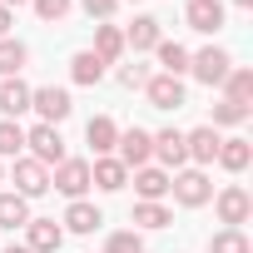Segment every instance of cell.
I'll return each mask as SVG.
<instances>
[{
  "instance_id": "16",
  "label": "cell",
  "mask_w": 253,
  "mask_h": 253,
  "mask_svg": "<svg viewBox=\"0 0 253 253\" xmlns=\"http://www.w3.org/2000/svg\"><path fill=\"white\" fill-rule=\"evenodd\" d=\"M154 159H159L164 169L179 174V169L189 164V154H184V134H179V129H159V134H154Z\"/></svg>"
},
{
  "instance_id": "19",
  "label": "cell",
  "mask_w": 253,
  "mask_h": 253,
  "mask_svg": "<svg viewBox=\"0 0 253 253\" xmlns=\"http://www.w3.org/2000/svg\"><path fill=\"white\" fill-rule=\"evenodd\" d=\"M30 109V84L15 75V80H0V114L5 119H20Z\"/></svg>"
},
{
  "instance_id": "11",
  "label": "cell",
  "mask_w": 253,
  "mask_h": 253,
  "mask_svg": "<svg viewBox=\"0 0 253 253\" xmlns=\"http://www.w3.org/2000/svg\"><path fill=\"white\" fill-rule=\"evenodd\" d=\"M60 243H65V228L55 218H30L25 223V248L30 253H60Z\"/></svg>"
},
{
  "instance_id": "36",
  "label": "cell",
  "mask_w": 253,
  "mask_h": 253,
  "mask_svg": "<svg viewBox=\"0 0 253 253\" xmlns=\"http://www.w3.org/2000/svg\"><path fill=\"white\" fill-rule=\"evenodd\" d=\"M0 253H30V248L25 243H10V248H0Z\"/></svg>"
},
{
  "instance_id": "27",
  "label": "cell",
  "mask_w": 253,
  "mask_h": 253,
  "mask_svg": "<svg viewBox=\"0 0 253 253\" xmlns=\"http://www.w3.org/2000/svg\"><path fill=\"white\" fill-rule=\"evenodd\" d=\"M25 60H30V50L20 45V40H0V80H15L20 70H25Z\"/></svg>"
},
{
  "instance_id": "15",
  "label": "cell",
  "mask_w": 253,
  "mask_h": 253,
  "mask_svg": "<svg viewBox=\"0 0 253 253\" xmlns=\"http://www.w3.org/2000/svg\"><path fill=\"white\" fill-rule=\"evenodd\" d=\"M159 40H164V30H159V20H154V15H134V25L124 30V50H134V55L154 50Z\"/></svg>"
},
{
  "instance_id": "7",
  "label": "cell",
  "mask_w": 253,
  "mask_h": 253,
  "mask_svg": "<svg viewBox=\"0 0 253 253\" xmlns=\"http://www.w3.org/2000/svg\"><path fill=\"white\" fill-rule=\"evenodd\" d=\"M10 184H15V194H20V199H40V194L50 189V169H45L40 159L20 154V159H15V169H10Z\"/></svg>"
},
{
  "instance_id": "31",
  "label": "cell",
  "mask_w": 253,
  "mask_h": 253,
  "mask_svg": "<svg viewBox=\"0 0 253 253\" xmlns=\"http://www.w3.org/2000/svg\"><path fill=\"white\" fill-rule=\"evenodd\" d=\"M104 253H144V238H139V228H119V233H109Z\"/></svg>"
},
{
  "instance_id": "33",
  "label": "cell",
  "mask_w": 253,
  "mask_h": 253,
  "mask_svg": "<svg viewBox=\"0 0 253 253\" xmlns=\"http://www.w3.org/2000/svg\"><path fill=\"white\" fill-rule=\"evenodd\" d=\"M80 10H84L89 20H99V25H104V20L119 10V0H80Z\"/></svg>"
},
{
  "instance_id": "23",
  "label": "cell",
  "mask_w": 253,
  "mask_h": 253,
  "mask_svg": "<svg viewBox=\"0 0 253 253\" xmlns=\"http://www.w3.org/2000/svg\"><path fill=\"white\" fill-rule=\"evenodd\" d=\"M154 55H159V65H164L159 75H174V80H184V75H189V50H184V45L159 40V45H154Z\"/></svg>"
},
{
  "instance_id": "18",
  "label": "cell",
  "mask_w": 253,
  "mask_h": 253,
  "mask_svg": "<svg viewBox=\"0 0 253 253\" xmlns=\"http://www.w3.org/2000/svg\"><path fill=\"white\" fill-rule=\"evenodd\" d=\"M70 233H94L99 223H104V213L89 204V199H70V209H65V218H60Z\"/></svg>"
},
{
  "instance_id": "2",
  "label": "cell",
  "mask_w": 253,
  "mask_h": 253,
  "mask_svg": "<svg viewBox=\"0 0 253 253\" xmlns=\"http://www.w3.org/2000/svg\"><path fill=\"white\" fill-rule=\"evenodd\" d=\"M169 194H174V204H184V209H204V204L213 199V179H209L204 169H179V174H169Z\"/></svg>"
},
{
  "instance_id": "21",
  "label": "cell",
  "mask_w": 253,
  "mask_h": 253,
  "mask_svg": "<svg viewBox=\"0 0 253 253\" xmlns=\"http://www.w3.org/2000/svg\"><path fill=\"white\" fill-rule=\"evenodd\" d=\"M94 55H99L104 65L124 60V30H119V25H94Z\"/></svg>"
},
{
  "instance_id": "4",
  "label": "cell",
  "mask_w": 253,
  "mask_h": 253,
  "mask_svg": "<svg viewBox=\"0 0 253 253\" xmlns=\"http://www.w3.org/2000/svg\"><path fill=\"white\" fill-rule=\"evenodd\" d=\"M25 149H30V159H40L45 169H55V164H65V159H70V154H65V139H60L55 124H35V129H25Z\"/></svg>"
},
{
  "instance_id": "26",
  "label": "cell",
  "mask_w": 253,
  "mask_h": 253,
  "mask_svg": "<svg viewBox=\"0 0 253 253\" xmlns=\"http://www.w3.org/2000/svg\"><path fill=\"white\" fill-rule=\"evenodd\" d=\"M129 223H134V228H144V233H154V228H169V223H174V213H169L164 204H134Z\"/></svg>"
},
{
  "instance_id": "20",
  "label": "cell",
  "mask_w": 253,
  "mask_h": 253,
  "mask_svg": "<svg viewBox=\"0 0 253 253\" xmlns=\"http://www.w3.org/2000/svg\"><path fill=\"white\" fill-rule=\"evenodd\" d=\"M213 164H223L228 174H243V169L253 164V144H248V139H218V154H213Z\"/></svg>"
},
{
  "instance_id": "30",
  "label": "cell",
  "mask_w": 253,
  "mask_h": 253,
  "mask_svg": "<svg viewBox=\"0 0 253 253\" xmlns=\"http://www.w3.org/2000/svg\"><path fill=\"white\" fill-rule=\"evenodd\" d=\"M248 109H253V104L218 99V104H213V129H233V124H243V119H248Z\"/></svg>"
},
{
  "instance_id": "13",
  "label": "cell",
  "mask_w": 253,
  "mask_h": 253,
  "mask_svg": "<svg viewBox=\"0 0 253 253\" xmlns=\"http://www.w3.org/2000/svg\"><path fill=\"white\" fill-rule=\"evenodd\" d=\"M124 184H129V169H124L114 154H104V159H94L89 164V189H104V194H119Z\"/></svg>"
},
{
  "instance_id": "25",
  "label": "cell",
  "mask_w": 253,
  "mask_h": 253,
  "mask_svg": "<svg viewBox=\"0 0 253 253\" xmlns=\"http://www.w3.org/2000/svg\"><path fill=\"white\" fill-rule=\"evenodd\" d=\"M30 223V199H20L15 189L0 194V228H25Z\"/></svg>"
},
{
  "instance_id": "32",
  "label": "cell",
  "mask_w": 253,
  "mask_h": 253,
  "mask_svg": "<svg viewBox=\"0 0 253 253\" xmlns=\"http://www.w3.org/2000/svg\"><path fill=\"white\" fill-rule=\"evenodd\" d=\"M30 5H35V15H40L45 25H55V20H65V15H70L75 0H30Z\"/></svg>"
},
{
  "instance_id": "17",
  "label": "cell",
  "mask_w": 253,
  "mask_h": 253,
  "mask_svg": "<svg viewBox=\"0 0 253 253\" xmlns=\"http://www.w3.org/2000/svg\"><path fill=\"white\" fill-rule=\"evenodd\" d=\"M134 189H139V204H159L169 194V169H159V164L134 169Z\"/></svg>"
},
{
  "instance_id": "37",
  "label": "cell",
  "mask_w": 253,
  "mask_h": 253,
  "mask_svg": "<svg viewBox=\"0 0 253 253\" xmlns=\"http://www.w3.org/2000/svg\"><path fill=\"white\" fill-rule=\"evenodd\" d=\"M0 5H5V10H15V5H30V0H0Z\"/></svg>"
},
{
  "instance_id": "35",
  "label": "cell",
  "mask_w": 253,
  "mask_h": 253,
  "mask_svg": "<svg viewBox=\"0 0 253 253\" xmlns=\"http://www.w3.org/2000/svg\"><path fill=\"white\" fill-rule=\"evenodd\" d=\"M10 20H15V10H5V5H0V40L10 35Z\"/></svg>"
},
{
  "instance_id": "22",
  "label": "cell",
  "mask_w": 253,
  "mask_h": 253,
  "mask_svg": "<svg viewBox=\"0 0 253 253\" xmlns=\"http://www.w3.org/2000/svg\"><path fill=\"white\" fill-rule=\"evenodd\" d=\"M223 99H233V104H253V70H248V65H233V70L223 75Z\"/></svg>"
},
{
  "instance_id": "8",
  "label": "cell",
  "mask_w": 253,
  "mask_h": 253,
  "mask_svg": "<svg viewBox=\"0 0 253 253\" xmlns=\"http://www.w3.org/2000/svg\"><path fill=\"white\" fill-rule=\"evenodd\" d=\"M50 189H60L65 199H84V194H89V159H65V164H55Z\"/></svg>"
},
{
  "instance_id": "40",
  "label": "cell",
  "mask_w": 253,
  "mask_h": 253,
  "mask_svg": "<svg viewBox=\"0 0 253 253\" xmlns=\"http://www.w3.org/2000/svg\"><path fill=\"white\" fill-rule=\"evenodd\" d=\"M129 5H134V0H129Z\"/></svg>"
},
{
  "instance_id": "38",
  "label": "cell",
  "mask_w": 253,
  "mask_h": 253,
  "mask_svg": "<svg viewBox=\"0 0 253 253\" xmlns=\"http://www.w3.org/2000/svg\"><path fill=\"white\" fill-rule=\"evenodd\" d=\"M233 5H238V10H253V0H233Z\"/></svg>"
},
{
  "instance_id": "12",
  "label": "cell",
  "mask_w": 253,
  "mask_h": 253,
  "mask_svg": "<svg viewBox=\"0 0 253 253\" xmlns=\"http://www.w3.org/2000/svg\"><path fill=\"white\" fill-rule=\"evenodd\" d=\"M184 20H189V30H199V35L223 30V0H189V5H184Z\"/></svg>"
},
{
  "instance_id": "3",
  "label": "cell",
  "mask_w": 253,
  "mask_h": 253,
  "mask_svg": "<svg viewBox=\"0 0 253 253\" xmlns=\"http://www.w3.org/2000/svg\"><path fill=\"white\" fill-rule=\"evenodd\" d=\"M213 209H218V223H223V228H243L248 213H253V194H248L243 184H223V189L213 194Z\"/></svg>"
},
{
  "instance_id": "34",
  "label": "cell",
  "mask_w": 253,
  "mask_h": 253,
  "mask_svg": "<svg viewBox=\"0 0 253 253\" xmlns=\"http://www.w3.org/2000/svg\"><path fill=\"white\" fill-rule=\"evenodd\" d=\"M144 80H149V70L134 60V65H119V84L124 89H144Z\"/></svg>"
},
{
  "instance_id": "5",
  "label": "cell",
  "mask_w": 253,
  "mask_h": 253,
  "mask_svg": "<svg viewBox=\"0 0 253 253\" xmlns=\"http://www.w3.org/2000/svg\"><path fill=\"white\" fill-rule=\"evenodd\" d=\"M30 109L40 114V124H55L60 129V119H70V89H60V84H45V89H30Z\"/></svg>"
},
{
  "instance_id": "14",
  "label": "cell",
  "mask_w": 253,
  "mask_h": 253,
  "mask_svg": "<svg viewBox=\"0 0 253 253\" xmlns=\"http://www.w3.org/2000/svg\"><path fill=\"white\" fill-rule=\"evenodd\" d=\"M114 139H119V124H114L109 114H94V119L84 124V144L94 149V159H104V154H114Z\"/></svg>"
},
{
  "instance_id": "29",
  "label": "cell",
  "mask_w": 253,
  "mask_h": 253,
  "mask_svg": "<svg viewBox=\"0 0 253 253\" xmlns=\"http://www.w3.org/2000/svg\"><path fill=\"white\" fill-rule=\"evenodd\" d=\"M209 253H253V243H248L243 228H218L209 238Z\"/></svg>"
},
{
  "instance_id": "6",
  "label": "cell",
  "mask_w": 253,
  "mask_h": 253,
  "mask_svg": "<svg viewBox=\"0 0 253 253\" xmlns=\"http://www.w3.org/2000/svg\"><path fill=\"white\" fill-rule=\"evenodd\" d=\"M233 70V60H228V50H218V45H209V50H199V55H189V75L199 80V84H223V75Z\"/></svg>"
},
{
  "instance_id": "10",
  "label": "cell",
  "mask_w": 253,
  "mask_h": 253,
  "mask_svg": "<svg viewBox=\"0 0 253 253\" xmlns=\"http://www.w3.org/2000/svg\"><path fill=\"white\" fill-rule=\"evenodd\" d=\"M218 129H213V124H199V129H189L184 134V154L194 159V169H204V164H213V154H218Z\"/></svg>"
},
{
  "instance_id": "28",
  "label": "cell",
  "mask_w": 253,
  "mask_h": 253,
  "mask_svg": "<svg viewBox=\"0 0 253 253\" xmlns=\"http://www.w3.org/2000/svg\"><path fill=\"white\" fill-rule=\"evenodd\" d=\"M20 154H25V129H20L15 119H0V164L20 159Z\"/></svg>"
},
{
  "instance_id": "39",
  "label": "cell",
  "mask_w": 253,
  "mask_h": 253,
  "mask_svg": "<svg viewBox=\"0 0 253 253\" xmlns=\"http://www.w3.org/2000/svg\"><path fill=\"white\" fill-rule=\"evenodd\" d=\"M0 179H5V164H0Z\"/></svg>"
},
{
  "instance_id": "9",
  "label": "cell",
  "mask_w": 253,
  "mask_h": 253,
  "mask_svg": "<svg viewBox=\"0 0 253 253\" xmlns=\"http://www.w3.org/2000/svg\"><path fill=\"white\" fill-rule=\"evenodd\" d=\"M144 99H149L154 109H184V80H174V75H149V80H144Z\"/></svg>"
},
{
  "instance_id": "24",
  "label": "cell",
  "mask_w": 253,
  "mask_h": 253,
  "mask_svg": "<svg viewBox=\"0 0 253 253\" xmlns=\"http://www.w3.org/2000/svg\"><path fill=\"white\" fill-rule=\"evenodd\" d=\"M70 80H75V84H99V80H104V60H99L94 50H80V55L70 60Z\"/></svg>"
},
{
  "instance_id": "1",
  "label": "cell",
  "mask_w": 253,
  "mask_h": 253,
  "mask_svg": "<svg viewBox=\"0 0 253 253\" xmlns=\"http://www.w3.org/2000/svg\"><path fill=\"white\" fill-rule=\"evenodd\" d=\"M114 159L124 164V169H144L149 159H154V134L149 129H139V124H129V129H119V139H114Z\"/></svg>"
}]
</instances>
